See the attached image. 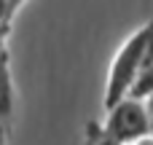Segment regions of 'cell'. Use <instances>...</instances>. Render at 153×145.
Here are the masks:
<instances>
[{
  "label": "cell",
  "mask_w": 153,
  "mask_h": 145,
  "mask_svg": "<svg viewBox=\"0 0 153 145\" xmlns=\"http://www.w3.org/2000/svg\"><path fill=\"white\" fill-rule=\"evenodd\" d=\"M151 94H153V65H151V67H145V70L137 75V81H134V86H132L129 97H137V100H148Z\"/></svg>",
  "instance_id": "cell-5"
},
{
  "label": "cell",
  "mask_w": 153,
  "mask_h": 145,
  "mask_svg": "<svg viewBox=\"0 0 153 145\" xmlns=\"http://www.w3.org/2000/svg\"><path fill=\"white\" fill-rule=\"evenodd\" d=\"M145 105H148V110H151V116H153V94L148 97V100H145Z\"/></svg>",
  "instance_id": "cell-7"
},
{
  "label": "cell",
  "mask_w": 153,
  "mask_h": 145,
  "mask_svg": "<svg viewBox=\"0 0 153 145\" xmlns=\"http://www.w3.org/2000/svg\"><path fill=\"white\" fill-rule=\"evenodd\" d=\"M3 132H5V145L11 137V118H13V75H11V54H8V40H3Z\"/></svg>",
  "instance_id": "cell-3"
},
{
  "label": "cell",
  "mask_w": 153,
  "mask_h": 145,
  "mask_svg": "<svg viewBox=\"0 0 153 145\" xmlns=\"http://www.w3.org/2000/svg\"><path fill=\"white\" fill-rule=\"evenodd\" d=\"M148 132H153V116L145 100L124 97L118 105L108 108L102 124H86V145H132Z\"/></svg>",
  "instance_id": "cell-1"
},
{
  "label": "cell",
  "mask_w": 153,
  "mask_h": 145,
  "mask_svg": "<svg viewBox=\"0 0 153 145\" xmlns=\"http://www.w3.org/2000/svg\"><path fill=\"white\" fill-rule=\"evenodd\" d=\"M132 145H153V132H148V135H143L140 140H134Z\"/></svg>",
  "instance_id": "cell-6"
},
{
  "label": "cell",
  "mask_w": 153,
  "mask_h": 145,
  "mask_svg": "<svg viewBox=\"0 0 153 145\" xmlns=\"http://www.w3.org/2000/svg\"><path fill=\"white\" fill-rule=\"evenodd\" d=\"M27 0H3V16H0V30H3V40H8L11 27H13V16L22 11Z\"/></svg>",
  "instance_id": "cell-4"
},
{
  "label": "cell",
  "mask_w": 153,
  "mask_h": 145,
  "mask_svg": "<svg viewBox=\"0 0 153 145\" xmlns=\"http://www.w3.org/2000/svg\"><path fill=\"white\" fill-rule=\"evenodd\" d=\"M153 32V22L143 24L137 32H132L121 48L116 51L113 62H110V73H108V86H105V110L118 105L124 97H129L137 75L143 73V65H145V51H148V40H151Z\"/></svg>",
  "instance_id": "cell-2"
}]
</instances>
